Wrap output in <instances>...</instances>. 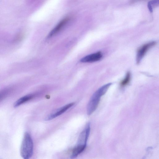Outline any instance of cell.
<instances>
[{
  "instance_id": "obj_1",
  "label": "cell",
  "mask_w": 159,
  "mask_h": 159,
  "mask_svg": "<svg viewBox=\"0 0 159 159\" xmlns=\"http://www.w3.org/2000/svg\"><path fill=\"white\" fill-rule=\"evenodd\" d=\"M111 84V83H109L103 85L92 95L87 106V113L88 115H91L96 110L101 97L105 93Z\"/></svg>"
},
{
  "instance_id": "obj_2",
  "label": "cell",
  "mask_w": 159,
  "mask_h": 159,
  "mask_svg": "<svg viewBox=\"0 0 159 159\" xmlns=\"http://www.w3.org/2000/svg\"><path fill=\"white\" fill-rule=\"evenodd\" d=\"M90 131V124L88 123L80 134L76 145L73 149L70 158H74L82 152L86 147Z\"/></svg>"
},
{
  "instance_id": "obj_3",
  "label": "cell",
  "mask_w": 159,
  "mask_h": 159,
  "mask_svg": "<svg viewBox=\"0 0 159 159\" xmlns=\"http://www.w3.org/2000/svg\"><path fill=\"white\" fill-rule=\"evenodd\" d=\"M33 143L31 137L28 133L25 132L21 145V156L24 159H29L33 155Z\"/></svg>"
},
{
  "instance_id": "obj_4",
  "label": "cell",
  "mask_w": 159,
  "mask_h": 159,
  "mask_svg": "<svg viewBox=\"0 0 159 159\" xmlns=\"http://www.w3.org/2000/svg\"><path fill=\"white\" fill-rule=\"evenodd\" d=\"M74 104L75 103L74 102L70 103L56 109L48 116L45 119V120H50L60 116L74 105Z\"/></svg>"
},
{
  "instance_id": "obj_5",
  "label": "cell",
  "mask_w": 159,
  "mask_h": 159,
  "mask_svg": "<svg viewBox=\"0 0 159 159\" xmlns=\"http://www.w3.org/2000/svg\"><path fill=\"white\" fill-rule=\"evenodd\" d=\"M156 44L155 41L151 42L142 45L138 49L136 56V62L139 63L148 51Z\"/></svg>"
},
{
  "instance_id": "obj_6",
  "label": "cell",
  "mask_w": 159,
  "mask_h": 159,
  "mask_svg": "<svg viewBox=\"0 0 159 159\" xmlns=\"http://www.w3.org/2000/svg\"><path fill=\"white\" fill-rule=\"evenodd\" d=\"M102 56L101 52L91 54L82 58L80 61L82 62H92L100 60Z\"/></svg>"
},
{
  "instance_id": "obj_7",
  "label": "cell",
  "mask_w": 159,
  "mask_h": 159,
  "mask_svg": "<svg viewBox=\"0 0 159 159\" xmlns=\"http://www.w3.org/2000/svg\"><path fill=\"white\" fill-rule=\"evenodd\" d=\"M70 20L69 17H66L61 20L55 27L50 31L48 35V38L52 37L59 32L67 23Z\"/></svg>"
},
{
  "instance_id": "obj_8",
  "label": "cell",
  "mask_w": 159,
  "mask_h": 159,
  "mask_svg": "<svg viewBox=\"0 0 159 159\" xmlns=\"http://www.w3.org/2000/svg\"><path fill=\"white\" fill-rule=\"evenodd\" d=\"M33 95L32 94L27 95L22 97L16 100L14 103L13 106L16 107L32 99Z\"/></svg>"
},
{
  "instance_id": "obj_9",
  "label": "cell",
  "mask_w": 159,
  "mask_h": 159,
  "mask_svg": "<svg viewBox=\"0 0 159 159\" xmlns=\"http://www.w3.org/2000/svg\"><path fill=\"white\" fill-rule=\"evenodd\" d=\"M159 5V0H152L149 2L148 7L150 11L152 12L154 8L157 7Z\"/></svg>"
},
{
  "instance_id": "obj_10",
  "label": "cell",
  "mask_w": 159,
  "mask_h": 159,
  "mask_svg": "<svg viewBox=\"0 0 159 159\" xmlns=\"http://www.w3.org/2000/svg\"><path fill=\"white\" fill-rule=\"evenodd\" d=\"M130 79V73L128 72L125 78L120 82V84L121 86H124L127 85L129 82Z\"/></svg>"
},
{
  "instance_id": "obj_11",
  "label": "cell",
  "mask_w": 159,
  "mask_h": 159,
  "mask_svg": "<svg viewBox=\"0 0 159 159\" xmlns=\"http://www.w3.org/2000/svg\"><path fill=\"white\" fill-rule=\"evenodd\" d=\"M9 93L8 89H5L0 91V101L4 99Z\"/></svg>"
}]
</instances>
